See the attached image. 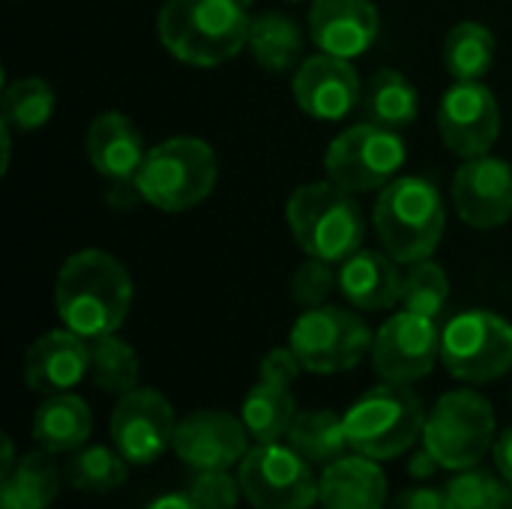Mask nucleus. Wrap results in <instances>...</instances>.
<instances>
[{
	"label": "nucleus",
	"instance_id": "nucleus-18",
	"mask_svg": "<svg viewBox=\"0 0 512 509\" xmlns=\"http://www.w3.org/2000/svg\"><path fill=\"white\" fill-rule=\"evenodd\" d=\"M294 99L315 120H342L360 108V78L351 60L312 54L294 72Z\"/></svg>",
	"mask_w": 512,
	"mask_h": 509
},
{
	"label": "nucleus",
	"instance_id": "nucleus-21",
	"mask_svg": "<svg viewBox=\"0 0 512 509\" xmlns=\"http://www.w3.org/2000/svg\"><path fill=\"white\" fill-rule=\"evenodd\" d=\"M144 138L138 126L120 114V111H105L99 114L90 129H87V159L111 183H135L141 165H144Z\"/></svg>",
	"mask_w": 512,
	"mask_h": 509
},
{
	"label": "nucleus",
	"instance_id": "nucleus-35",
	"mask_svg": "<svg viewBox=\"0 0 512 509\" xmlns=\"http://www.w3.org/2000/svg\"><path fill=\"white\" fill-rule=\"evenodd\" d=\"M291 300L303 309H315L321 306L333 288H339V273H333V264L330 261H321V258H309L303 261L294 276H291Z\"/></svg>",
	"mask_w": 512,
	"mask_h": 509
},
{
	"label": "nucleus",
	"instance_id": "nucleus-30",
	"mask_svg": "<svg viewBox=\"0 0 512 509\" xmlns=\"http://www.w3.org/2000/svg\"><path fill=\"white\" fill-rule=\"evenodd\" d=\"M87 378L93 387L111 396H126L138 387L141 363L129 342L117 339L114 333L90 339V372Z\"/></svg>",
	"mask_w": 512,
	"mask_h": 509
},
{
	"label": "nucleus",
	"instance_id": "nucleus-13",
	"mask_svg": "<svg viewBox=\"0 0 512 509\" xmlns=\"http://www.w3.org/2000/svg\"><path fill=\"white\" fill-rule=\"evenodd\" d=\"M441 357V330L432 318L402 309L372 342V363L384 381L414 384L426 378Z\"/></svg>",
	"mask_w": 512,
	"mask_h": 509
},
{
	"label": "nucleus",
	"instance_id": "nucleus-25",
	"mask_svg": "<svg viewBox=\"0 0 512 509\" xmlns=\"http://www.w3.org/2000/svg\"><path fill=\"white\" fill-rule=\"evenodd\" d=\"M60 492V471L51 453H27L0 477V509H48Z\"/></svg>",
	"mask_w": 512,
	"mask_h": 509
},
{
	"label": "nucleus",
	"instance_id": "nucleus-29",
	"mask_svg": "<svg viewBox=\"0 0 512 509\" xmlns=\"http://www.w3.org/2000/svg\"><path fill=\"white\" fill-rule=\"evenodd\" d=\"M444 63L456 81H483L495 63V36L480 21L456 24L444 39Z\"/></svg>",
	"mask_w": 512,
	"mask_h": 509
},
{
	"label": "nucleus",
	"instance_id": "nucleus-3",
	"mask_svg": "<svg viewBox=\"0 0 512 509\" xmlns=\"http://www.w3.org/2000/svg\"><path fill=\"white\" fill-rule=\"evenodd\" d=\"M288 228L297 246L309 258L342 264L366 237V219L354 192L336 186L333 180L300 186L285 207Z\"/></svg>",
	"mask_w": 512,
	"mask_h": 509
},
{
	"label": "nucleus",
	"instance_id": "nucleus-32",
	"mask_svg": "<svg viewBox=\"0 0 512 509\" xmlns=\"http://www.w3.org/2000/svg\"><path fill=\"white\" fill-rule=\"evenodd\" d=\"M54 114V90L42 78H18L3 90V126L12 132L42 129Z\"/></svg>",
	"mask_w": 512,
	"mask_h": 509
},
{
	"label": "nucleus",
	"instance_id": "nucleus-27",
	"mask_svg": "<svg viewBox=\"0 0 512 509\" xmlns=\"http://www.w3.org/2000/svg\"><path fill=\"white\" fill-rule=\"evenodd\" d=\"M246 48L267 72H288L303 54L300 27L282 12H261L249 24Z\"/></svg>",
	"mask_w": 512,
	"mask_h": 509
},
{
	"label": "nucleus",
	"instance_id": "nucleus-23",
	"mask_svg": "<svg viewBox=\"0 0 512 509\" xmlns=\"http://www.w3.org/2000/svg\"><path fill=\"white\" fill-rule=\"evenodd\" d=\"M396 264L399 261L393 255H384L375 249L354 252L339 267L342 297L351 306L366 309V312L390 309L393 303H399V294H402V273Z\"/></svg>",
	"mask_w": 512,
	"mask_h": 509
},
{
	"label": "nucleus",
	"instance_id": "nucleus-17",
	"mask_svg": "<svg viewBox=\"0 0 512 509\" xmlns=\"http://www.w3.org/2000/svg\"><path fill=\"white\" fill-rule=\"evenodd\" d=\"M453 204L465 225L489 231L512 216V168L495 156L468 159L453 180Z\"/></svg>",
	"mask_w": 512,
	"mask_h": 509
},
{
	"label": "nucleus",
	"instance_id": "nucleus-24",
	"mask_svg": "<svg viewBox=\"0 0 512 509\" xmlns=\"http://www.w3.org/2000/svg\"><path fill=\"white\" fill-rule=\"evenodd\" d=\"M93 417L84 399L72 393L48 396L33 414V438L45 453H75L87 444Z\"/></svg>",
	"mask_w": 512,
	"mask_h": 509
},
{
	"label": "nucleus",
	"instance_id": "nucleus-34",
	"mask_svg": "<svg viewBox=\"0 0 512 509\" xmlns=\"http://www.w3.org/2000/svg\"><path fill=\"white\" fill-rule=\"evenodd\" d=\"M456 509H512V483L492 471L465 468L447 483Z\"/></svg>",
	"mask_w": 512,
	"mask_h": 509
},
{
	"label": "nucleus",
	"instance_id": "nucleus-36",
	"mask_svg": "<svg viewBox=\"0 0 512 509\" xmlns=\"http://www.w3.org/2000/svg\"><path fill=\"white\" fill-rule=\"evenodd\" d=\"M189 498L201 509H234L243 489L240 480L228 474V468L219 471H192L189 477Z\"/></svg>",
	"mask_w": 512,
	"mask_h": 509
},
{
	"label": "nucleus",
	"instance_id": "nucleus-19",
	"mask_svg": "<svg viewBox=\"0 0 512 509\" xmlns=\"http://www.w3.org/2000/svg\"><path fill=\"white\" fill-rule=\"evenodd\" d=\"M309 30L324 54L354 60L375 45L381 18L372 0H312Z\"/></svg>",
	"mask_w": 512,
	"mask_h": 509
},
{
	"label": "nucleus",
	"instance_id": "nucleus-4",
	"mask_svg": "<svg viewBox=\"0 0 512 509\" xmlns=\"http://www.w3.org/2000/svg\"><path fill=\"white\" fill-rule=\"evenodd\" d=\"M444 201L426 177H396L375 201V231L399 264L432 258L444 237Z\"/></svg>",
	"mask_w": 512,
	"mask_h": 509
},
{
	"label": "nucleus",
	"instance_id": "nucleus-31",
	"mask_svg": "<svg viewBox=\"0 0 512 509\" xmlns=\"http://www.w3.org/2000/svg\"><path fill=\"white\" fill-rule=\"evenodd\" d=\"M66 483L84 495H108L126 483V459L114 447L102 444H84L75 453H69L66 462Z\"/></svg>",
	"mask_w": 512,
	"mask_h": 509
},
{
	"label": "nucleus",
	"instance_id": "nucleus-2",
	"mask_svg": "<svg viewBox=\"0 0 512 509\" xmlns=\"http://www.w3.org/2000/svg\"><path fill=\"white\" fill-rule=\"evenodd\" d=\"M243 0H165L159 9V42L189 66H219L249 42Z\"/></svg>",
	"mask_w": 512,
	"mask_h": 509
},
{
	"label": "nucleus",
	"instance_id": "nucleus-7",
	"mask_svg": "<svg viewBox=\"0 0 512 509\" xmlns=\"http://www.w3.org/2000/svg\"><path fill=\"white\" fill-rule=\"evenodd\" d=\"M423 447L447 471L477 468L495 447V411L474 390L444 393L426 417Z\"/></svg>",
	"mask_w": 512,
	"mask_h": 509
},
{
	"label": "nucleus",
	"instance_id": "nucleus-38",
	"mask_svg": "<svg viewBox=\"0 0 512 509\" xmlns=\"http://www.w3.org/2000/svg\"><path fill=\"white\" fill-rule=\"evenodd\" d=\"M438 468H441L438 459H435L426 447H420V450H414V453L408 456V474H411L414 480H429Z\"/></svg>",
	"mask_w": 512,
	"mask_h": 509
},
{
	"label": "nucleus",
	"instance_id": "nucleus-6",
	"mask_svg": "<svg viewBox=\"0 0 512 509\" xmlns=\"http://www.w3.org/2000/svg\"><path fill=\"white\" fill-rule=\"evenodd\" d=\"M219 180V162L201 138H168L147 150L135 177L138 195L165 210L180 213L201 204Z\"/></svg>",
	"mask_w": 512,
	"mask_h": 509
},
{
	"label": "nucleus",
	"instance_id": "nucleus-37",
	"mask_svg": "<svg viewBox=\"0 0 512 509\" xmlns=\"http://www.w3.org/2000/svg\"><path fill=\"white\" fill-rule=\"evenodd\" d=\"M387 509H456L447 489H408L396 495Z\"/></svg>",
	"mask_w": 512,
	"mask_h": 509
},
{
	"label": "nucleus",
	"instance_id": "nucleus-8",
	"mask_svg": "<svg viewBox=\"0 0 512 509\" xmlns=\"http://www.w3.org/2000/svg\"><path fill=\"white\" fill-rule=\"evenodd\" d=\"M405 159H408L405 138L396 129L366 120L348 126L330 141L324 156V171L327 180L357 195L393 183L405 168Z\"/></svg>",
	"mask_w": 512,
	"mask_h": 509
},
{
	"label": "nucleus",
	"instance_id": "nucleus-28",
	"mask_svg": "<svg viewBox=\"0 0 512 509\" xmlns=\"http://www.w3.org/2000/svg\"><path fill=\"white\" fill-rule=\"evenodd\" d=\"M285 438L309 465H330V462L342 459L345 450H351L342 417H336L330 411L297 414Z\"/></svg>",
	"mask_w": 512,
	"mask_h": 509
},
{
	"label": "nucleus",
	"instance_id": "nucleus-11",
	"mask_svg": "<svg viewBox=\"0 0 512 509\" xmlns=\"http://www.w3.org/2000/svg\"><path fill=\"white\" fill-rule=\"evenodd\" d=\"M237 480L255 509H312L318 504L312 465L291 444L270 441L252 447L240 462Z\"/></svg>",
	"mask_w": 512,
	"mask_h": 509
},
{
	"label": "nucleus",
	"instance_id": "nucleus-15",
	"mask_svg": "<svg viewBox=\"0 0 512 509\" xmlns=\"http://www.w3.org/2000/svg\"><path fill=\"white\" fill-rule=\"evenodd\" d=\"M300 360L291 348H273L261 360L258 384L246 393L240 420L258 444L282 441L297 417L291 384L300 375Z\"/></svg>",
	"mask_w": 512,
	"mask_h": 509
},
{
	"label": "nucleus",
	"instance_id": "nucleus-10",
	"mask_svg": "<svg viewBox=\"0 0 512 509\" xmlns=\"http://www.w3.org/2000/svg\"><path fill=\"white\" fill-rule=\"evenodd\" d=\"M372 333L366 321L339 306L306 309L288 339L300 366L315 375H336L354 369L366 351H372Z\"/></svg>",
	"mask_w": 512,
	"mask_h": 509
},
{
	"label": "nucleus",
	"instance_id": "nucleus-33",
	"mask_svg": "<svg viewBox=\"0 0 512 509\" xmlns=\"http://www.w3.org/2000/svg\"><path fill=\"white\" fill-rule=\"evenodd\" d=\"M447 300H450V279H447L444 267L435 264L432 258L414 261L408 267V273L402 276V294H399L402 309L438 321Z\"/></svg>",
	"mask_w": 512,
	"mask_h": 509
},
{
	"label": "nucleus",
	"instance_id": "nucleus-41",
	"mask_svg": "<svg viewBox=\"0 0 512 509\" xmlns=\"http://www.w3.org/2000/svg\"><path fill=\"white\" fill-rule=\"evenodd\" d=\"M15 468V447H12V438H3V465H0V477L9 474Z\"/></svg>",
	"mask_w": 512,
	"mask_h": 509
},
{
	"label": "nucleus",
	"instance_id": "nucleus-39",
	"mask_svg": "<svg viewBox=\"0 0 512 509\" xmlns=\"http://www.w3.org/2000/svg\"><path fill=\"white\" fill-rule=\"evenodd\" d=\"M495 468L504 480L512 483V429H507L498 441H495Z\"/></svg>",
	"mask_w": 512,
	"mask_h": 509
},
{
	"label": "nucleus",
	"instance_id": "nucleus-14",
	"mask_svg": "<svg viewBox=\"0 0 512 509\" xmlns=\"http://www.w3.org/2000/svg\"><path fill=\"white\" fill-rule=\"evenodd\" d=\"M438 129L444 144L465 156H486L501 135V108L483 81H456L438 105Z\"/></svg>",
	"mask_w": 512,
	"mask_h": 509
},
{
	"label": "nucleus",
	"instance_id": "nucleus-5",
	"mask_svg": "<svg viewBox=\"0 0 512 509\" xmlns=\"http://www.w3.org/2000/svg\"><path fill=\"white\" fill-rule=\"evenodd\" d=\"M348 447L366 459H396L426 429L420 396L408 384L384 381L366 390L342 417Z\"/></svg>",
	"mask_w": 512,
	"mask_h": 509
},
{
	"label": "nucleus",
	"instance_id": "nucleus-40",
	"mask_svg": "<svg viewBox=\"0 0 512 509\" xmlns=\"http://www.w3.org/2000/svg\"><path fill=\"white\" fill-rule=\"evenodd\" d=\"M144 509H201V507L189 498V492H174V495H159L156 501H150Z\"/></svg>",
	"mask_w": 512,
	"mask_h": 509
},
{
	"label": "nucleus",
	"instance_id": "nucleus-1",
	"mask_svg": "<svg viewBox=\"0 0 512 509\" xmlns=\"http://www.w3.org/2000/svg\"><path fill=\"white\" fill-rule=\"evenodd\" d=\"M54 303L63 327L84 339H99L123 327L132 306V279L108 252L84 249L60 267Z\"/></svg>",
	"mask_w": 512,
	"mask_h": 509
},
{
	"label": "nucleus",
	"instance_id": "nucleus-22",
	"mask_svg": "<svg viewBox=\"0 0 512 509\" xmlns=\"http://www.w3.org/2000/svg\"><path fill=\"white\" fill-rule=\"evenodd\" d=\"M321 509H384L387 477L366 456H342L330 462L318 483Z\"/></svg>",
	"mask_w": 512,
	"mask_h": 509
},
{
	"label": "nucleus",
	"instance_id": "nucleus-26",
	"mask_svg": "<svg viewBox=\"0 0 512 509\" xmlns=\"http://www.w3.org/2000/svg\"><path fill=\"white\" fill-rule=\"evenodd\" d=\"M363 114L369 123L387 126V129H405L420 114L417 87L396 69H381L372 75L363 93Z\"/></svg>",
	"mask_w": 512,
	"mask_h": 509
},
{
	"label": "nucleus",
	"instance_id": "nucleus-9",
	"mask_svg": "<svg viewBox=\"0 0 512 509\" xmlns=\"http://www.w3.org/2000/svg\"><path fill=\"white\" fill-rule=\"evenodd\" d=\"M441 363L468 384H492L512 369V324L495 312H462L441 330Z\"/></svg>",
	"mask_w": 512,
	"mask_h": 509
},
{
	"label": "nucleus",
	"instance_id": "nucleus-16",
	"mask_svg": "<svg viewBox=\"0 0 512 509\" xmlns=\"http://www.w3.org/2000/svg\"><path fill=\"white\" fill-rule=\"evenodd\" d=\"M174 453L192 471L231 468L249 453V429L228 411H192L177 420Z\"/></svg>",
	"mask_w": 512,
	"mask_h": 509
},
{
	"label": "nucleus",
	"instance_id": "nucleus-20",
	"mask_svg": "<svg viewBox=\"0 0 512 509\" xmlns=\"http://www.w3.org/2000/svg\"><path fill=\"white\" fill-rule=\"evenodd\" d=\"M90 372V342L75 330H51L39 336L24 357V381L33 393H69Z\"/></svg>",
	"mask_w": 512,
	"mask_h": 509
},
{
	"label": "nucleus",
	"instance_id": "nucleus-12",
	"mask_svg": "<svg viewBox=\"0 0 512 509\" xmlns=\"http://www.w3.org/2000/svg\"><path fill=\"white\" fill-rule=\"evenodd\" d=\"M174 408L153 387H135L120 396L111 414V438L129 465H150L174 447Z\"/></svg>",
	"mask_w": 512,
	"mask_h": 509
}]
</instances>
